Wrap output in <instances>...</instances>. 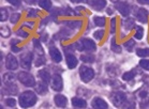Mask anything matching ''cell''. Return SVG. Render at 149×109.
<instances>
[{
  "instance_id": "4fadbf2b",
  "label": "cell",
  "mask_w": 149,
  "mask_h": 109,
  "mask_svg": "<svg viewBox=\"0 0 149 109\" xmlns=\"http://www.w3.org/2000/svg\"><path fill=\"white\" fill-rule=\"evenodd\" d=\"M49 54H51L53 61L57 62V63L58 62H61V60H62V54H61V52L56 47H52L49 49Z\"/></svg>"
},
{
  "instance_id": "7bdbcfd3",
  "label": "cell",
  "mask_w": 149,
  "mask_h": 109,
  "mask_svg": "<svg viewBox=\"0 0 149 109\" xmlns=\"http://www.w3.org/2000/svg\"><path fill=\"white\" fill-rule=\"evenodd\" d=\"M11 4H13V6H16V7H18L20 4V2L19 1H16V0H11V1H9Z\"/></svg>"
},
{
  "instance_id": "83f0119b",
  "label": "cell",
  "mask_w": 149,
  "mask_h": 109,
  "mask_svg": "<svg viewBox=\"0 0 149 109\" xmlns=\"http://www.w3.org/2000/svg\"><path fill=\"white\" fill-rule=\"evenodd\" d=\"M125 27L127 28V29L131 30V29L134 27V21H133V19H131V18H128V19L125 21Z\"/></svg>"
},
{
  "instance_id": "7402d4cb",
  "label": "cell",
  "mask_w": 149,
  "mask_h": 109,
  "mask_svg": "<svg viewBox=\"0 0 149 109\" xmlns=\"http://www.w3.org/2000/svg\"><path fill=\"white\" fill-rule=\"evenodd\" d=\"M39 6H40L42 9H44V10H51L52 8V2L51 1H48V0H45V1H39Z\"/></svg>"
},
{
  "instance_id": "d6a6232c",
  "label": "cell",
  "mask_w": 149,
  "mask_h": 109,
  "mask_svg": "<svg viewBox=\"0 0 149 109\" xmlns=\"http://www.w3.org/2000/svg\"><path fill=\"white\" fill-rule=\"evenodd\" d=\"M103 35H104V30H98L93 33V37H95V40H101L103 38Z\"/></svg>"
},
{
  "instance_id": "5b68a950",
  "label": "cell",
  "mask_w": 149,
  "mask_h": 109,
  "mask_svg": "<svg viewBox=\"0 0 149 109\" xmlns=\"http://www.w3.org/2000/svg\"><path fill=\"white\" fill-rule=\"evenodd\" d=\"M125 99H127V96L121 91H117L112 94V102L116 107H121L125 103Z\"/></svg>"
},
{
  "instance_id": "74e56055",
  "label": "cell",
  "mask_w": 149,
  "mask_h": 109,
  "mask_svg": "<svg viewBox=\"0 0 149 109\" xmlns=\"http://www.w3.org/2000/svg\"><path fill=\"white\" fill-rule=\"evenodd\" d=\"M69 26H75V28H79L81 26V21H65Z\"/></svg>"
},
{
  "instance_id": "d6986e66",
  "label": "cell",
  "mask_w": 149,
  "mask_h": 109,
  "mask_svg": "<svg viewBox=\"0 0 149 109\" xmlns=\"http://www.w3.org/2000/svg\"><path fill=\"white\" fill-rule=\"evenodd\" d=\"M39 76H40V78L42 79V81L44 83H48L49 80H51V75H49V73L46 70H41L39 72Z\"/></svg>"
},
{
  "instance_id": "44dd1931",
  "label": "cell",
  "mask_w": 149,
  "mask_h": 109,
  "mask_svg": "<svg viewBox=\"0 0 149 109\" xmlns=\"http://www.w3.org/2000/svg\"><path fill=\"white\" fill-rule=\"evenodd\" d=\"M15 78V76L13 74H11V73H7V74H4L3 75V82L6 85H9V83H12Z\"/></svg>"
},
{
  "instance_id": "f35d334b",
  "label": "cell",
  "mask_w": 149,
  "mask_h": 109,
  "mask_svg": "<svg viewBox=\"0 0 149 109\" xmlns=\"http://www.w3.org/2000/svg\"><path fill=\"white\" fill-rule=\"evenodd\" d=\"M115 31H116V18H112V21H111V32L115 33Z\"/></svg>"
},
{
  "instance_id": "8992f818",
  "label": "cell",
  "mask_w": 149,
  "mask_h": 109,
  "mask_svg": "<svg viewBox=\"0 0 149 109\" xmlns=\"http://www.w3.org/2000/svg\"><path fill=\"white\" fill-rule=\"evenodd\" d=\"M139 97L141 99V106L147 109V106L149 105V87H145L139 91Z\"/></svg>"
},
{
  "instance_id": "9a60e30c",
  "label": "cell",
  "mask_w": 149,
  "mask_h": 109,
  "mask_svg": "<svg viewBox=\"0 0 149 109\" xmlns=\"http://www.w3.org/2000/svg\"><path fill=\"white\" fill-rule=\"evenodd\" d=\"M89 6H91L95 11H101L103 10L106 6V1H103V0H99V1H89L88 2Z\"/></svg>"
},
{
  "instance_id": "d590c367",
  "label": "cell",
  "mask_w": 149,
  "mask_h": 109,
  "mask_svg": "<svg viewBox=\"0 0 149 109\" xmlns=\"http://www.w3.org/2000/svg\"><path fill=\"white\" fill-rule=\"evenodd\" d=\"M45 63V58L44 56H40L39 58L36 60V66H40V65L44 64Z\"/></svg>"
},
{
  "instance_id": "7a4b0ae2",
  "label": "cell",
  "mask_w": 149,
  "mask_h": 109,
  "mask_svg": "<svg viewBox=\"0 0 149 109\" xmlns=\"http://www.w3.org/2000/svg\"><path fill=\"white\" fill-rule=\"evenodd\" d=\"M76 48H77L78 50H86V51H95L97 46H95V42L90 40V39H81V41L77 42L76 44H75Z\"/></svg>"
},
{
  "instance_id": "9c48e42d",
  "label": "cell",
  "mask_w": 149,
  "mask_h": 109,
  "mask_svg": "<svg viewBox=\"0 0 149 109\" xmlns=\"http://www.w3.org/2000/svg\"><path fill=\"white\" fill-rule=\"evenodd\" d=\"M6 66H7L8 70H11V71H14L18 68V62H17V59L14 57L13 54H8L7 59H6Z\"/></svg>"
},
{
  "instance_id": "d4e9b609",
  "label": "cell",
  "mask_w": 149,
  "mask_h": 109,
  "mask_svg": "<svg viewBox=\"0 0 149 109\" xmlns=\"http://www.w3.org/2000/svg\"><path fill=\"white\" fill-rule=\"evenodd\" d=\"M136 54L139 57H149V49L147 48H139L137 49Z\"/></svg>"
},
{
  "instance_id": "f1b7e54d",
  "label": "cell",
  "mask_w": 149,
  "mask_h": 109,
  "mask_svg": "<svg viewBox=\"0 0 149 109\" xmlns=\"http://www.w3.org/2000/svg\"><path fill=\"white\" fill-rule=\"evenodd\" d=\"M139 65H141L144 70L149 71V60H147V59H143V60H141V62H139Z\"/></svg>"
},
{
  "instance_id": "836d02e7",
  "label": "cell",
  "mask_w": 149,
  "mask_h": 109,
  "mask_svg": "<svg viewBox=\"0 0 149 109\" xmlns=\"http://www.w3.org/2000/svg\"><path fill=\"white\" fill-rule=\"evenodd\" d=\"M11 33V31L10 29L8 27H2L1 28V35L3 37V38H7V37H9Z\"/></svg>"
},
{
  "instance_id": "4316f807",
  "label": "cell",
  "mask_w": 149,
  "mask_h": 109,
  "mask_svg": "<svg viewBox=\"0 0 149 109\" xmlns=\"http://www.w3.org/2000/svg\"><path fill=\"white\" fill-rule=\"evenodd\" d=\"M8 19V11L7 9L2 8L0 10V21H6Z\"/></svg>"
},
{
  "instance_id": "277c9868",
  "label": "cell",
  "mask_w": 149,
  "mask_h": 109,
  "mask_svg": "<svg viewBox=\"0 0 149 109\" xmlns=\"http://www.w3.org/2000/svg\"><path fill=\"white\" fill-rule=\"evenodd\" d=\"M79 76H81V80L84 82H89L95 76V72L91 68H88L86 65H83L79 68Z\"/></svg>"
},
{
  "instance_id": "7c38bea8",
  "label": "cell",
  "mask_w": 149,
  "mask_h": 109,
  "mask_svg": "<svg viewBox=\"0 0 149 109\" xmlns=\"http://www.w3.org/2000/svg\"><path fill=\"white\" fill-rule=\"evenodd\" d=\"M91 105H92V107H93V109H107V104H106V102L103 101L102 99H100V97L93 99Z\"/></svg>"
},
{
  "instance_id": "f6af8a7d",
  "label": "cell",
  "mask_w": 149,
  "mask_h": 109,
  "mask_svg": "<svg viewBox=\"0 0 149 109\" xmlns=\"http://www.w3.org/2000/svg\"><path fill=\"white\" fill-rule=\"evenodd\" d=\"M12 50H13V51H19V50H20V48L15 47V46H13V47H12Z\"/></svg>"
},
{
  "instance_id": "e0dca14e",
  "label": "cell",
  "mask_w": 149,
  "mask_h": 109,
  "mask_svg": "<svg viewBox=\"0 0 149 109\" xmlns=\"http://www.w3.org/2000/svg\"><path fill=\"white\" fill-rule=\"evenodd\" d=\"M34 88H36L37 93H39V94H44V93L47 92V87H46V83H44L43 81L38 82Z\"/></svg>"
},
{
  "instance_id": "2e32d148",
  "label": "cell",
  "mask_w": 149,
  "mask_h": 109,
  "mask_svg": "<svg viewBox=\"0 0 149 109\" xmlns=\"http://www.w3.org/2000/svg\"><path fill=\"white\" fill-rule=\"evenodd\" d=\"M72 104L74 107L76 108H79V109H83V108H86L87 107V103L86 101H84L83 99H79V97H74V99H72Z\"/></svg>"
},
{
  "instance_id": "ab89813d",
  "label": "cell",
  "mask_w": 149,
  "mask_h": 109,
  "mask_svg": "<svg viewBox=\"0 0 149 109\" xmlns=\"http://www.w3.org/2000/svg\"><path fill=\"white\" fill-rule=\"evenodd\" d=\"M112 49L115 52H121V47L115 44V42H112Z\"/></svg>"
},
{
  "instance_id": "4dcf8cb0",
  "label": "cell",
  "mask_w": 149,
  "mask_h": 109,
  "mask_svg": "<svg viewBox=\"0 0 149 109\" xmlns=\"http://www.w3.org/2000/svg\"><path fill=\"white\" fill-rule=\"evenodd\" d=\"M134 45H135V43H134V41H133V40H129V41H127L125 43V48H127L128 50H132L133 47H134Z\"/></svg>"
},
{
  "instance_id": "8d00e7d4",
  "label": "cell",
  "mask_w": 149,
  "mask_h": 109,
  "mask_svg": "<svg viewBox=\"0 0 149 109\" xmlns=\"http://www.w3.org/2000/svg\"><path fill=\"white\" fill-rule=\"evenodd\" d=\"M6 105L9 106V107H14L16 105V101L14 99H6Z\"/></svg>"
},
{
  "instance_id": "ee69618b",
  "label": "cell",
  "mask_w": 149,
  "mask_h": 109,
  "mask_svg": "<svg viewBox=\"0 0 149 109\" xmlns=\"http://www.w3.org/2000/svg\"><path fill=\"white\" fill-rule=\"evenodd\" d=\"M139 2L142 4H149V0H139Z\"/></svg>"
},
{
  "instance_id": "cb8c5ba5",
  "label": "cell",
  "mask_w": 149,
  "mask_h": 109,
  "mask_svg": "<svg viewBox=\"0 0 149 109\" xmlns=\"http://www.w3.org/2000/svg\"><path fill=\"white\" fill-rule=\"evenodd\" d=\"M136 72L135 71H130V72H127V73H125L123 74V76H122V78L125 79V80H131V79L134 78V76H135Z\"/></svg>"
},
{
  "instance_id": "f546056e",
  "label": "cell",
  "mask_w": 149,
  "mask_h": 109,
  "mask_svg": "<svg viewBox=\"0 0 149 109\" xmlns=\"http://www.w3.org/2000/svg\"><path fill=\"white\" fill-rule=\"evenodd\" d=\"M122 109H134L135 108V105L133 102H125L123 105L121 106Z\"/></svg>"
},
{
  "instance_id": "ac0fdd59",
  "label": "cell",
  "mask_w": 149,
  "mask_h": 109,
  "mask_svg": "<svg viewBox=\"0 0 149 109\" xmlns=\"http://www.w3.org/2000/svg\"><path fill=\"white\" fill-rule=\"evenodd\" d=\"M67 64L70 68H74L77 65V59L73 54H68L67 56Z\"/></svg>"
},
{
  "instance_id": "60d3db41",
  "label": "cell",
  "mask_w": 149,
  "mask_h": 109,
  "mask_svg": "<svg viewBox=\"0 0 149 109\" xmlns=\"http://www.w3.org/2000/svg\"><path fill=\"white\" fill-rule=\"evenodd\" d=\"M16 33H17V35H20L22 38H27V37H28V33H27V32H25L23 29H19V30H17Z\"/></svg>"
},
{
  "instance_id": "3957f363",
  "label": "cell",
  "mask_w": 149,
  "mask_h": 109,
  "mask_svg": "<svg viewBox=\"0 0 149 109\" xmlns=\"http://www.w3.org/2000/svg\"><path fill=\"white\" fill-rule=\"evenodd\" d=\"M17 77H18V80L26 87H34L37 85L33 76L29 74V73H27V72H19Z\"/></svg>"
},
{
  "instance_id": "6da1fadb",
  "label": "cell",
  "mask_w": 149,
  "mask_h": 109,
  "mask_svg": "<svg viewBox=\"0 0 149 109\" xmlns=\"http://www.w3.org/2000/svg\"><path fill=\"white\" fill-rule=\"evenodd\" d=\"M20 107L23 108H29L37 103V95L36 93L32 91H25L24 93H22L18 99Z\"/></svg>"
},
{
  "instance_id": "5bb4252c",
  "label": "cell",
  "mask_w": 149,
  "mask_h": 109,
  "mask_svg": "<svg viewBox=\"0 0 149 109\" xmlns=\"http://www.w3.org/2000/svg\"><path fill=\"white\" fill-rule=\"evenodd\" d=\"M55 104L58 106V107H60V108H65L67 104H68V99L67 97L63 95H56L55 96Z\"/></svg>"
},
{
  "instance_id": "484cf974",
  "label": "cell",
  "mask_w": 149,
  "mask_h": 109,
  "mask_svg": "<svg viewBox=\"0 0 149 109\" xmlns=\"http://www.w3.org/2000/svg\"><path fill=\"white\" fill-rule=\"evenodd\" d=\"M81 60L84 62H93L95 61V57L93 56H91V54H83L81 57Z\"/></svg>"
},
{
  "instance_id": "30bf717a",
  "label": "cell",
  "mask_w": 149,
  "mask_h": 109,
  "mask_svg": "<svg viewBox=\"0 0 149 109\" xmlns=\"http://www.w3.org/2000/svg\"><path fill=\"white\" fill-rule=\"evenodd\" d=\"M135 17L141 21V23L146 24V23H147V19H148V12H147V10H145L144 8H139L135 12Z\"/></svg>"
},
{
  "instance_id": "1f68e13d",
  "label": "cell",
  "mask_w": 149,
  "mask_h": 109,
  "mask_svg": "<svg viewBox=\"0 0 149 109\" xmlns=\"http://www.w3.org/2000/svg\"><path fill=\"white\" fill-rule=\"evenodd\" d=\"M143 34H144V30H143L142 27H139L136 29V32H135V38L137 40H141L143 38Z\"/></svg>"
},
{
  "instance_id": "52a82bcc",
  "label": "cell",
  "mask_w": 149,
  "mask_h": 109,
  "mask_svg": "<svg viewBox=\"0 0 149 109\" xmlns=\"http://www.w3.org/2000/svg\"><path fill=\"white\" fill-rule=\"evenodd\" d=\"M32 62V54L31 52H25L20 56V65L26 70H29Z\"/></svg>"
},
{
  "instance_id": "8fae6325",
  "label": "cell",
  "mask_w": 149,
  "mask_h": 109,
  "mask_svg": "<svg viewBox=\"0 0 149 109\" xmlns=\"http://www.w3.org/2000/svg\"><path fill=\"white\" fill-rule=\"evenodd\" d=\"M63 86V82H62V78H61L60 75H54L53 76V81H52V87L55 91H61L62 90V87Z\"/></svg>"
},
{
  "instance_id": "603a6c76",
  "label": "cell",
  "mask_w": 149,
  "mask_h": 109,
  "mask_svg": "<svg viewBox=\"0 0 149 109\" xmlns=\"http://www.w3.org/2000/svg\"><path fill=\"white\" fill-rule=\"evenodd\" d=\"M93 21H95V24L97 25V26H99V27H103V26H105V18L104 17H100V16H97L93 18Z\"/></svg>"
},
{
  "instance_id": "ba28073f",
  "label": "cell",
  "mask_w": 149,
  "mask_h": 109,
  "mask_svg": "<svg viewBox=\"0 0 149 109\" xmlns=\"http://www.w3.org/2000/svg\"><path fill=\"white\" fill-rule=\"evenodd\" d=\"M116 9L120 12V14L121 15H123V16H128L130 13V4L128 3V2H125V1H120V2H116L115 4Z\"/></svg>"
},
{
  "instance_id": "e575fe53",
  "label": "cell",
  "mask_w": 149,
  "mask_h": 109,
  "mask_svg": "<svg viewBox=\"0 0 149 109\" xmlns=\"http://www.w3.org/2000/svg\"><path fill=\"white\" fill-rule=\"evenodd\" d=\"M19 17H20V14L19 13L13 14V15L11 16V18H10L11 23H12V24H16L17 21H18V19H19Z\"/></svg>"
},
{
  "instance_id": "b9f144b4",
  "label": "cell",
  "mask_w": 149,
  "mask_h": 109,
  "mask_svg": "<svg viewBox=\"0 0 149 109\" xmlns=\"http://www.w3.org/2000/svg\"><path fill=\"white\" fill-rule=\"evenodd\" d=\"M37 15V11L33 10V9H31V10H29V12H28V17H33Z\"/></svg>"
},
{
  "instance_id": "ffe728a7",
  "label": "cell",
  "mask_w": 149,
  "mask_h": 109,
  "mask_svg": "<svg viewBox=\"0 0 149 109\" xmlns=\"http://www.w3.org/2000/svg\"><path fill=\"white\" fill-rule=\"evenodd\" d=\"M4 93H10V94H16L17 93V87L16 85L14 83H9V85H6L3 89Z\"/></svg>"
}]
</instances>
